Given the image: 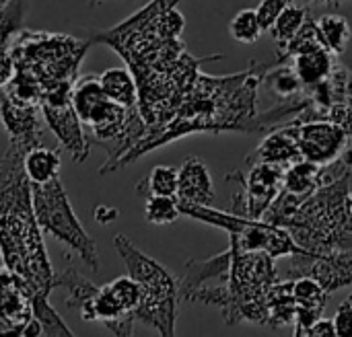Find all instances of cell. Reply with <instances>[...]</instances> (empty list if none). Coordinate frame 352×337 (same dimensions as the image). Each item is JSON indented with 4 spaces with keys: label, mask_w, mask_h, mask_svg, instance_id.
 <instances>
[{
    "label": "cell",
    "mask_w": 352,
    "mask_h": 337,
    "mask_svg": "<svg viewBox=\"0 0 352 337\" xmlns=\"http://www.w3.org/2000/svg\"><path fill=\"white\" fill-rule=\"evenodd\" d=\"M305 2H334V0H305Z\"/></svg>",
    "instance_id": "41"
},
{
    "label": "cell",
    "mask_w": 352,
    "mask_h": 337,
    "mask_svg": "<svg viewBox=\"0 0 352 337\" xmlns=\"http://www.w3.org/2000/svg\"><path fill=\"white\" fill-rule=\"evenodd\" d=\"M320 47H326V45L322 41L318 23L314 19H307L303 23V27L287 43L278 45V60H276V64H283L287 60H293L299 54H305V51H311V49H320Z\"/></svg>",
    "instance_id": "26"
},
{
    "label": "cell",
    "mask_w": 352,
    "mask_h": 337,
    "mask_svg": "<svg viewBox=\"0 0 352 337\" xmlns=\"http://www.w3.org/2000/svg\"><path fill=\"white\" fill-rule=\"evenodd\" d=\"M336 336V325H334V319H318L309 332H307V337H330Z\"/></svg>",
    "instance_id": "38"
},
{
    "label": "cell",
    "mask_w": 352,
    "mask_h": 337,
    "mask_svg": "<svg viewBox=\"0 0 352 337\" xmlns=\"http://www.w3.org/2000/svg\"><path fill=\"white\" fill-rule=\"evenodd\" d=\"M29 0H8L0 10V49H10L16 35L23 31V21Z\"/></svg>",
    "instance_id": "29"
},
{
    "label": "cell",
    "mask_w": 352,
    "mask_h": 337,
    "mask_svg": "<svg viewBox=\"0 0 352 337\" xmlns=\"http://www.w3.org/2000/svg\"><path fill=\"white\" fill-rule=\"evenodd\" d=\"M33 288L8 268L0 270V336H21L33 317Z\"/></svg>",
    "instance_id": "14"
},
{
    "label": "cell",
    "mask_w": 352,
    "mask_h": 337,
    "mask_svg": "<svg viewBox=\"0 0 352 337\" xmlns=\"http://www.w3.org/2000/svg\"><path fill=\"white\" fill-rule=\"evenodd\" d=\"M291 124L295 130L297 148L301 152V159L305 161H311L316 165H330L351 148L352 138L346 128L332 119L299 121L293 117Z\"/></svg>",
    "instance_id": "12"
},
{
    "label": "cell",
    "mask_w": 352,
    "mask_h": 337,
    "mask_svg": "<svg viewBox=\"0 0 352 337\" xmlns=\"http://www.w3.org/2000/svg\"><path fill=\"white\" fill-rule=\"evenodd\" d=\"M60 148H45L43 144L33 146L25 152L23 159V167L25 173L31 181V185H39V183H47L56 177H60Z\"/></svg>",
    "instance_id": "21"
},
{
    "label": "cell",
    "mask_w": 352,
    "mask_h": 337,
    "mask_svg": "<svg viewBox=\"0 0 352 337\" xmlns=\"http://www.w3.org/2000/svg\"><path fill=\"white\" fill-rule=\"evenodd\" d=\"M295 278L289 282H274L268 294V327L278 329L295 323L297 301H295Z\"/></svg>",
    "instance_id": "20"
},
{
    "label": "cell",
    "mask_w": 352,
    "mask_h": 337,
    "mask_svg": "<svg viewBox=\"0 0 352 337\" xmlns=\"http://www.w3.org/2000/svg\"><path fill=\"white\" fill-rule=\"evenodd\" d=\"M334 325H336V336H352V294H349L334 317Z\"/></svg>",
    "instance_id": "36"
},
{
    "label": "cell",
    "mask_w": 352,
    "mask_h": 337,
    "mask_svg": "<svg viewBox=\"0 0 352 337\" xmlns=\"http://www.w3.org/2000/svg\"><path fill=\"white\" fill-rule=\"evenodd\" d=\"M272 64L254 62L248 70L229 76L198 74L192 91L169 124L146 132L116 165V171L132 165L151 150L175 142L190 134L210 132H256L258 89Z\"/></svg>",
    "instance_id": "2"
},
{
    "label": "cell",
    "mask_w": 352,
    "mask_h": 337,
    "mask_svg": "<svg viewBox=\"0 0 352 337\" xmlns=\"http://www.w3.org/2000/svg\"><path fill=\"white\" fill-rule=\"evenodd\" d=\"M113 247L120 253L128 276L140 288V303L134 311L138 323H144L161 336H175L179 284L167 268L140 251L126 235L113 237Z\"/></svg>",
    "instance_id": "6"
},
{
    "label": "cell",
    "mask_w": 352,
    "mask_h": 337,
    "mask_svg": "<svg viewBox=\"0 0 352 337\" xmlns=\"http://www.w3.org/2000/svg\"><path fill=\"white\" fill-rule=\"evenodd\" d=\"M295 161H301V152L297 148L295 130H293L291 121L270 130V134L245 159L248 165H254V163H274V165H285V167H289Z\"/></svg>",
    "instance_id": "17"
},
{
    "label": "cell",
    "mask_w": 352,
    "mask_h": 337,
    "mask_svg": "<svg viewBox=\"0 0 352 337\" xmlns=\"http://www.w3.org/2000/svg\"><path fill=\"white\" fill-rule=\"evenodd\" d=\"M346 210H349V214H351L352 218V187L349 189V194H346Z\"/></svg>",
    "instance_id": "40"
},
{
    "label": "cell",
    "mask_w": 352,
    "mask_h": 337,
    "mask_svg": "<svg viewBox=\"0 0 352 337\" xmlns=\"http://www.w3.org/2000/svg\"><path fill=\"white\" fill-rule=\"evenodd\" d=\"M179 204H204L210 206L214 200V183L208 167L198 159L190 156L179 167V183L175 194Z\"/></svg>",
    "instance_id": "16"
},
{
    "label": "cell",
    "mask_w": 352,
    "mask_h": 337,
    "mask_svg": "<svg viewBox=\"0 0 352 337\" xmlns=\"http://www.w3.org/2000/svg\"><path fill=\"white\" fill-rule=\"evenodd\" d=\"M33 317L39 321L43 336H74L72 329L60 319L56 309L50 305V297H39L33 294Z\"/></svg>",
    "instance_id": "31"
},
{
    "label": "cell",
    "mask_w": 352,
    "mask_h": 337,
    "mask_svg": "<svg viewBox=\"0 0 352 337\" xmlns=\"http://www.w3.org/2000/svg\"><path fill=\"white\" fill-rule=\"evenodd\" d=\"M118 210L116 208H111V206H105V204H101V206H97L95 210H93V216H95V220L99 222V224H109V222H113L116 218H118Z\"/></svg>",
    "instance_id": "39"
},
{
    "label": "cell",
    "mask_w": 352,
    "mask_h": 337,
    "mask_svg": "<svg viewBox=\"0 0 352 337\" xmlns=\"http://www.w3.org/2000/svg\"><path fill=\"white\" fill-rule=\"evenodd\" d=\"M0 124L10 144L23 146L25 150L41 144L45 119L39 105L16 101L0 91Z\"/></svg>",
    "instance_id": "15"
},
{
    "label": "cell",
    "mask_w": 352,
    "mask_h": 337,
    "mask_svg": "<svg viewBox=\"0 0 352 337\" xmlns=\"http://www.w3.org/2000/svg\"><path fill=\"white\" fill-rule=\"evenodd\" d=\"M340 2H344V0H334V4H340Z\"/></svg>",
    "instance_id": "45"
},
{
    "label": "cell",
    "mask_w": 352,
    "mask_h": 337,
    "mask_svg": "<svg viewBox=\"0 0 352 337\" xmlns=\"http://www.w3.org/2000/svg\"><path fill=\"white\" fill-rule=\"evenodd\" d=\"M231 270V247L214 257L208 259H190L186 264V274L177 282L179 284V299L186 301L192 292L206 286L212 280H227Z\"/></svg>",
    "instance_id": "18"
},
{
    "label": "cell",
    "mask_w": 352,
    "mask_h": 337,
    "mask_svg": "<svg viewBox=\"0 0 352 337\" xmlns=\"http://www.w3.org/2000/svg\"><path fill=\"white\" fill-rule=\"evenodd\" d=\"M349 189V173L320 185L287 222L285 229L307 255L352 247V218L346 210Z\"/></svg>",
    "instance_id": "4"
},
{
    "label": "cell",
    "mask_w": 352,
    "mask_h": 337,
    "mask_svg": "<svg viewBox=\"0 0 352 337\" xmlns=\"http://www.w3.org/2000/svg\"><path fill=\"white\" fill-rule=\"evenodd\" d=\"M25 148L10 144L0 156V257L4 268L21 276L35 294L56 288L43 231L33 210L31 181L25 173Z\"/></svg>",
    "instance_id": "3"
},
{
    "label": "cell",
    "mask_w": 352,
    "mask_h": 337,
    "mask_svg": "<svg viewBox=\"0 0 352 337\" xmlns=\"http://www.w3.org/2000/svg\"><path fill=\"white\" fill-rule=\"evenodd\" d=\"M320 185H324L322 165H316L311 161L301 159V161H295L287 167L285 183H283L285 191L307 200Z\"/></svg>",
    "instance_id": "22"
},
{
    "label": "cell",
    "mask_w": 352,
    "mask_h": 337,
    "mask_svg": "<svg viewBox=\"0 0 352 337\" xmlns=\"http://www.w3.org/2000/svg\"><path fill=\"white\" fill-rule=\"evenodd\" d=\"M12 72H14V64H12L10 49H0V91L8 84Z\"/></svg>",
    "instance_id": "37"
},
{
    "label": "cell",
    "mask_w": 352,
    "mask_h": 337,
    "mask_svg": "<svg viewBox=\"0 0 352 337\" xmlns=\"http://www.w3.org/2000/svg\"><path fill=\"white\" fill-rule=\"evenodd\" d=\"M227 278V305L221 309L227 325L241 321L268 325V294L276 282L274 257L264 251H241L233 243Z\"/></svg>",
    "instance_id": "7"
},
{
    "label": "cell",
    "mask_w": 352,
    "mask_h": 337,
    "mask_svg": "<svg viewBox=\"0 0 352 337\" xmlns=\"http://www.w3.org/2000/svg\"><path fill=\"white\" fill-rule=\"evenodd\" d=\"M295 301H297V309H305L311 313L322 315L328 303L330 292L311 276H299L295 278Z\"/></svg>",
    "instance_id": "28"
},
{
    "label": "cell",
    "mask_w": 352,
    "mask_h": 337,
    "mask_svg": "<svg viewBox=\"0 0 352 337\" xmlns=\"http://www.w3.org/2000/svg\"><path fill=\"white\" fill-rule=\"evenodd\" d=\"M316 23H318V29H320L324 45L334 56L344 54L352 37L349 19H344L342 14H336V12H328V14H322L320 19H316Z\"/></svg>",
    "instance_id": "25"
},
{
    "label": "cell",
    "mask_w": 352,
    "mask_h": 337,
    "mask_svg": "<svg viewBox=\"0 0 352 337\" xmlns=\"http://www.w3.org/2000/svg\"><path fill=\"white\" fill-rule=\"evenodd\" d=\"M182 0H151L111 29L89 33L91 43L113 49L134 74L138 86V111L148 130H159L173 119L192 91L204 62L223 60V54L194 58L184 41Z\"/></svg>",
    "instance_id": "1"
},
{
    "label": "cell",
    "mask_w": 352,
    "mask_h": 337,
    "mask_svg": "<svg viewBox=\"0 0 352 337\" xmlns=\"http://www.w3.org/2000/svg\"><path fill=\"white\" fill-rule=\"evenodd\" d=\"M70 89H56L43 95L39 107L45 119V126L56 134L60 146L72 156L74 163H85L91 152V142L85 130V124L80 121L72 99Z\"/></svg>",
    "instance_id": "10"
},
{
    "label": "cell",
    "mask_w": 352,
    "mask_h": 337,
    "mask_svg": "<svg viewBox=\"0 0 352 337\" xmlns=\"http://www.w3.org/2000/svg\"><path fill=\"white\" fill-rule=\"evenodd\" d=\"M349 179H351V187H352V167H351V171H349Z\"/></svg>",
    "instance_id": "43"
},
{
    "label": "cell",
    "mask_w": 352,
    "mask_h": 337,
    "mask_svg": "<svg viewBox=\"0 0 352 337\" xmlns=\"http://www.w3.org/2000/svg\"><path fill=\"white\" fill-rule=\"evenodd\" d=\"M291 4V0H262L256 8L258 21L262 25V31H270V27L276 23L280 12Z\"/></svg>",
    "instance_id": "34"
},
{
    "label": "cell",
    "mask_w": 352,
    "mask_h": 337,
    "mask_svg": "<svg viewBox=\"0 0 352 337\" xmlns=\"http://www.w3.org/2000/svg\"><path fill=\"white\" fill-rule=\"evenodd\" d=\"M291 278L311 276L316 278L328 292L352 286V247L336 249L324 255H307L295 253L289 262Z\"/></svg>",
    "instance_id": "13"
},
{
    "label": "cell",
    "mask_w": 352,
    "mask_h": 337,
    "mask_svg": "<svg viewBox=\"0 0 352 337\" xmlns=\"http://www.w3.org/2000/svg\"><path fill=\"white\" fill-rule=\"evenodd\" d=\"M97 2H99V0H91V6H95Z\"/></svg>",
    "instance_id": "44"
},
{
    "label": "cell",
    "mask_w": 352,
    "mask_h": 337,
    "mask_svg": "<svg viewBox=\"0 0 352 337\" xmlns=\"http://www.w3.org/2000/svg\"><path fill=\"white\" fill-rule=\"evenodd\" d=\"M309 19V10L305 8V6H299V4H289L283 12H280V16L276 19V23L270 27V35H272V39L276 41V45H283V43H287L301 27H303V23Z\"/></svg>",
    "instance_id": "30"
},
{
    "label": "cell",
    "mask_w": 352,
    "mask_h": 337,
    "mask_svg": "<svg viewBox=\"0 0 352 337\" xmlns=\"http://www.w3.org/2000/svg\"><path fill=\"white\" fill-rule=\"evenodd\" d=\"M144 216L151 224H171L182 216L179 202L175 196H148Z\"/></svg>",
    "instance_id": "33"
},
{
    "label": "cell",
    "mask_w": 352,
    "mask_h": 337,
    "mask_svg": "<svg viewBox=\"0 0 352 337\" xmlns=\"http://www.w3.org/2000/svg\"><path fill=\"white\" fill-rule=\"evenodd\" d=\"M6 2H8V0H0V10H2V6H4Z\"/></svg>",
    "instance_id": "42"
},
{
    "label": "cell",
    "mask_w": 352,
    "mask_h": 337,
    "mask_svg": "<svg viewBox=\"0 0 352 337\" xmlns=\"http://www.w3.org/2000/svg\"><path fill=\"white\" fill-rule=\"evenodd\" d=\"M99 82L111 101L124 107H138L136 78L128 68H107L99 74Z\"/></svg>",
    "instance_id": "23"
},
{
    "label": "cell",
    "mask_w": 352,
    "mask_h": 337,
    "mask_svg": "<svg viewBox=\"0 0 352 337\" xmlns=\"http://www.w3.org/2000/svg\"><path fill=\"white\" fill-rule=\"evenodd\" d=\"M31 196H33V210L41 231L64 243L93 272H97L99 270L97 245L80 224L78 216L74 214L70 198L60 177L47 183L31 185Z\"/></svg>",
    "instance_id": "8"
},
{
    "label": "cell",
    "mask_w": 352,
    "mask_h": 337,
    "mask_svg": "<svg viewBox=\"0 0 352 337\" xmlns=\"http://www.w3.org/2000/svg\"><path fill=\"white\" fill-rule=\"evenodd\" d=\"M177 183H179V169L167 167V165H157L148 177H144L136 185L138 196H175L177 194Z\"/></svg>",
    "instance_id": "27"
},
{
    "label": "cell",
    "mask_w": 352,
    "mask_h": 337,
    "mask_svg": "<svg viewBox=\"0 0 352 337\" xmlns=\"http://www.w3.org/2000/svg\"><path fill=\"white\" fill-rule=\"evenodd\" d=\"M328 119H332V121L344 126L346 132H349V136L352 138V74L349 76V84H346V101H344V105L334 107V109L330 111Z\"/></svg>",
    "instance_id": "35"
},
{
    "label": "cell",
    "mask_w": 352,
    "mask_h": 337,
    "mask_svg": "<svg viewBox=\"0 0 352 337\" xmlns=\"http://www.w3.org/2000/svg\"><path fill=\"white\" fill-rule=\"evenodd\" d=\"M229 33L235 41L239 43H256L260 39L262 25L258 21V12L256 8H241L229 23Z\"/></svg>",
    "instance_id": "32"
},
{
    "label": "cell",
    "mask_w": 352,
    "mask_h": 337,
    "mask_svg": "<svg viewBox=\"0 0 352 337\" xmlns=\"http://www.w3.org/2000/svg\"><path fill=\"white\" fill-rule=\"evenodd\" d=\"M336 64H338V60L334 58V54L328 47L311 49V51L299 54L291 60V66L299 74L305 89L316 86L322 80H326L334 72Z\"/></svg>",
    "instance_id": "19"
},
{
    "label": "cell",
    "mask_w": 352,
    "mask_h": 337,
    "mask_svg": "<svg viewBox=\"0 0 352 337\" xmlns=\"http://www.w3.org/2000/svg\"><path fill=\"white\" fill-rule=\"evenodd\" d=\"M250 167L252 169L245 177L233 173L241 183V191L233 196V206L229 212L262 220L264 212L270 208V204L278 198L283 189L287 167L274 163H254Z\"/></svg>",
    "instance_id": "11"
},
{
    "label": "cell",
    "mask_w": 352,
    "mask_h": 337,
    "mask_svg": "<svg viewBox=\"0 0 352 337\" xmlns=\"http://www.w3.org/2000/svg\"><path fill=\"white\" fill-rule=\"evenodd\" d=\"M262 82L266 84V89H268L278 101L297 99V97H301L303 91H305V86H303L299 74L295 72V68L289 66V64L285 66V62H283V64H272V66L266 70Z\"/></svg>",
    "instance_id": "24"
},
{
    "label": "cell",
    "mask_w": 352,
    "mask_h": 337,
    "mask_svg": "<svg viewBox=\"0 0 352 337\" xmlns=\"http://www.w3.org/2000/svg\"><path fill=\"white\" fill-rule=\"evenodd\" d=\"M179 210H182V216H190L204 224L227 231L231 237V243L241 251H264L272 255L274 259L283 255L305 253L293 241L291 233L285 226H276L266 220L237 216L233 212H221L204 204H179Z\"/></svg>",
    "instance_id": "9"
},
{
    "label": "cell",
    "mask_w": 352,
    "mask_h": 337,
    "mask_svg": "<svg viewBox=\"0 0 352 337\" xmlns=\"http://www.w3.org/2000/svg\"><path fill=\"white\" fill-rule=\"evenodd\" d=\"M93 43L64 33L23 29L10 45L14 70L37 80L41 93L70 89L78 78L80 64ZM41 95V99H43Z\"/></svg>",
    "instance_id": "5"
}]
</instances>
